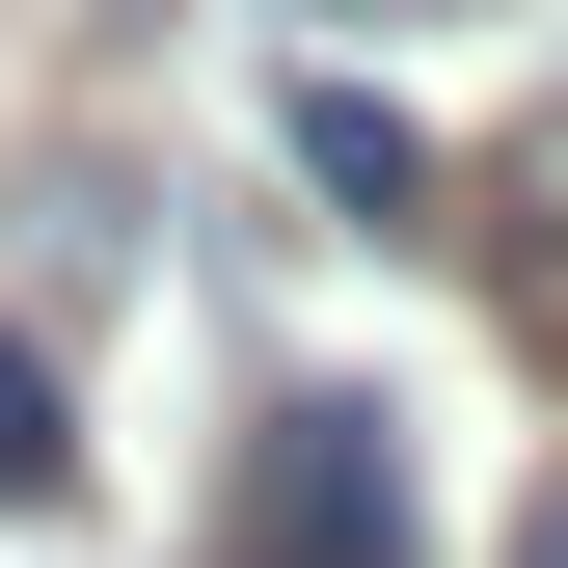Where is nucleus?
<instances>
[{"mask_svg":"<svg viewBox=\"0 0 568 568\" xmlns=\"http://www.w3.org/2000/svg\"><path fill=\"white\" fill-rule=\"evenodd\" d=\"M298 190H325L352 244H434V217H460V163H434V135H406L379 82H298Z\"/></svg>","mask_w":568,"mask_h":568,"instance_id":"obj_2","label":"nucleus"},{"mask_svg":"<svg viewBox=\"0 0 568 568\" xmlns=\"http://www.w3.org/2000/svg\"><path fill=\"white\" fill-rule=\"evenodd\" d=\"M515 568H568V487H541V515H515Z\"/></svg>","mask_w":568,"mask_h":568,"instance_id":"obj_5","label":"nucleus"},{"mask_svg":"<svg viewBox=\"0 0 568 568\" xmlns=\"http://www.w3.org/2000/svg\"><path fill=\"white\" fill-rule=\"evenodd\" d=\"M460 244H487V298H515V352L568 379V135H515V163L460 190Z\"/></svg>","mask_w":568,"mask_h":568,"instance_id":"obj_3","label":"nucleus"},{"mask_svg":"<svg viewBox=\"0 0 568 568\" xmlns=\"http://www.w3.org/2000/svg\"><path fill=\"white\" fill-rule=\"evenodd\" d=\"M217 568H406V406H352V379L244 406V515H217Z\"/></svg>","mask_w":568,"mask_h":568,"instance_id":"obj_1","label":"nucleus"},{"mask_svg":"<svg viewBox=\"0 0 568 568\" xmlns=\"http://www.w3.org/2000/svg\"><path fill=\"white\" fill-rule=\"evenodd\" d=\"M0 515H82V406H54L28 325H0Z\"/></svg>","mask_w":568,"mask_h":568,"instance_id":"obj_4","label":"nucleus"}]
</instances>
